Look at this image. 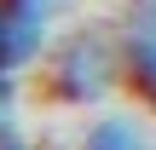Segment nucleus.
<instances>
[{
	"label": "nucleus",
	"instance_id": "obj_4",
	"mask_svg": "<svg viewBox=\"0 0 156 150\" xmlns=\"http://www.w3.org/2000/svg\"><path fill=\"white\" fill-rule=\"evenodd\" d=\"M81 150H145V127L133 116H104V121L87 127Z\"/></svg>",
	"mask_w": 156,
	"mask_h": 150
},
{
	"label": "nucleus",
	"instance_id": "obj_6",
	"mask_svg": "<svg viewBox=\"0 0 156 150\" xmlns=\"http://www.w3.org/2000/svg\"><path fill=\"white\" fill-rule=\"evenodd\" d=\"M0 150H29V145H23V133H17V127H6V133H0Z\"/></svg>",
	"mask_w": 156,
	"mask_h": 150
},
{
	"label": "nucleus",
	"instance_id": "obj_5",
	"mask_svg": "<svg viewBox=\"0 0 156 150\" xmlns=\"http://www.w3.org/2000/svg\"><path fill=\"white\" fill-rule=\"evenodd\" d=\"M6 6H17V12H29V17H46V23H52V17L69 12L75 0H6Z\"/></svg>",
	"mask_w": 156,
	"mask_h": 150
},
{
	"label": "nucleus",
	"instance_id": "obj_1",
	"mask_svg": "<svg viewBox=\"0 0 156 150\" xmlns=\"http://www.w3.org/2000/svg\"><path fill=\"white\" fill-rule=\"evenodd\" d=\"M122 75H127L122 40H110L104 29H75V35L52 40V52H46V92L58 104H75V110L104 104Z\"/></svg>",
	"mask_w": 156,
	"mask_h": 150
},
{
	"label": "nucleus",
	"instance_id": "obj_3",
	"mask_svg": "<svg viewBox=\"0 0 156 150\" xmlns=\"http://www.w3.org/2000/svg\"><path fill=\"white\" fill-rule=\"evenodd\" d=\"M46 52H52V23L0 0V75H17L29 64H46Z\"/></svg>",
	"mask_w": 156,
	"mask_h": 150
},
{
	"label": "nucleus",
	"instance_id": "obj_2",
	"mask_svg": "<svg viewBox=\"0 0 156 150\" xmlns=\"http://www.w3.org/2000/svg\"><path fill=\"white\" fill-rule=\"evenodd\" d=\"M122 69L127 87L145 104H156V0H133L122 17Z\"/></svg>",
	"mask_w": 156,
	"mask_h": 150
}]
</instances>
